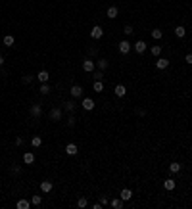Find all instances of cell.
<instances>
[{"instance_id": "39", "label": "cell", "mask_w": 192, "mask_h": 209, "mask_svg": "<svg viewBox=\"0 0 192 209\" xmlns=\"http://www.w3.org/2000/svg\"><path fill=\"white\" fill-rule=\"evenodd\" d=\"M98 54V48H89V56H96Z\"/></svg>"}, {"instance_id": "7", "label": "cell", "mask_w": 192, "mask_h": 209, "mask_svg": "<svg viewBox=\"0 0 192 209\" xmlns=\"http://www.w3.org/2000/svg\"><path fill=\"white\" fill-rule=\"evenodd\" d=\"M83 69H85L87 73H90V71H94V69H96V64H94V60H90V58H87L85 61H83Z\"/></svg>"}, {"instance_id": "2", "label": "cell", "mask_w": 192, "mask_h": 209, "mask_svg": "<svg viewBox=\"0 0 192 209\" xmlns=\"http://www.w3.org/2000/svg\"><path fill=\"white\" fill-rule=\"evenodd\" d=\"M117 50L121 52V54H129V52L133 50V44H131V42H129V40L125 39V40H121V42L117 44Z\"/></svg>"}, {"instance_id": "4", "label": "cell", "mask_w": 192, "mask_h": 209, "mask_svg": "<svg viewBox=\"0 0 192 209\" xmlns=\"http://www.w3.org/2000/svg\"><path fill=\"white\" fill-rule=\"evenodd\" d=\"M146 48H148V44L144 42L142 39H140V40H137V42L133 44V50L137 52V54H144V52H146Z\"/></svg>"}, {"instance_id": "24", "label": "cell", "mask_w": 192, "mask_h": 209, "mask_svg": "<svg viewBox=\"0 0 192 209\" xmlns=\"http://www.w3.org/2000/svg\"><path fill=\"white\" fill-rule=\"evenodd\" d=\"M175 35H177L179 39H183V36L186 35V29L183 27V25H177V27H175Z\"/></svg>"}, {"instance_id": "25", "label": "cell", "mask_w": 192, "mask_h": 209, "mask_svg": "<svg viewBox=\"0 0 192 209\" xmlns=\"http://www.w3.org/2000/svg\"><path fill=\"white\" fill-rule=\"evenodd\" d=\"M92 90H94V92H102L104 90V83L102 81H94V83H92Z\"/></svg>"}, {"instance_id": "17", "label": "cell", "mask_w": 192, "mask_h": 209, "mask_svg": "<svg viewBox=\"0 0 192 209\" xmlns=\"http://www.w3.org/2000/svg\"><path fill=\"white\" fill-rule=\"evenodd\" d=\"M33 203H31V200H19L17 203H15V207L17 209H29Z\"/></svg>"}, {"instance_id": "9", "label": "cell", "mask_w": 192, "mask_h": 209, "mask_svg": "<svg viewBox=\"0 0 192 209\" xmlns=\"http://www.w3.org/2000/svg\"><path fill=\"white\" fill-rule=\"evenodd\" d=\"M65 154H67V155H71V158H73V155H77V154H79V148H77V144H67V146H65Z\"/></svg>"}, {"instance_id": "16", "label": "cell", "mask_w": 192, "mask_h": 209, "mask_svg": "<svg viewBox=\"0 0 192 209\" xmlns=\"http://www.w3.org/2000/svg\"><path fill=\"white\" fill-rule=\"evenodd\" d=\"M23 163H25V165H33V163H35V154H31V151L23 154Z\"/></svg>"}, {"instance_id": "23", "label": "cell", "mask_w": 192, "mask_h": 209, "mask_svg": "<svg viewBox=\"0 0 192 209\" xmlns=\"http://www.w3.org/2000/svg\"><path fill=\"white\" fill-rule=\"evenodd\" d=\"M31 146H33V148H40V146H42V138L40 136H33L31 138Z\"/></svg>"}, {"instance_id": "13", "label": "cell", "mask_w": 192, "mask_h": 209, "mask_svg": "<svg viewBox=\"0 0 192 209\" xmlns=\"http://www.w3.org/2000/svg\"><path fill=\"white\" fill-rule=\"evenodd\" d=\"M156 67H158V69H167V67H169V60L167 58H158Z\"/></svg>"}, {"instance_id": "36", "label": "cell", "mask_w": 192, "mask_h": 209, "mask_svg": "<svg viewBox=\"0 0 192 209\" xmlns=\"http://www.w3.org/2000/svg\"><path fill=\"white\" fill-rule=\"evenodd\" d=\"M31 81H33V75H25V77H23V83H25V85H29Z\"/></svg>"}, {"instance_id": "37", "label": "cell", "mask_w": 192, "mask_h": 209, "mask_svg": "<svg viewBox=\"0 0 192 209\" xmlns=\"http://www.w3.org/2000/svg\"><path fill=\"white\" fill-rule=\"evenodd\" d=\"M100 203H102V205H108V203H110V200H108L106 196H100Z\"/></svg>"}, {"instance_id": "18", "label": "cell", "mask_w": 192, "mask_h": 209, "mask_svg": "<svg viewBox=\"0 0 192 209\" xmlns=\"http://www.w3.org/2000/svg\"><path fill=\"white\" fill-rule=\"evenodd\" d=\"M96 67H98V69H102V71H104V69H108V67H110V61H108L106 58H100V60L96 61Z\"/></svg>"}, {"instance_id": "26", "label": "cell", "mask_w": 192, "mask_h": 209, "mask_svg": "<svg viewBox=\"0 0 192 209\" xmlns=\"http://www.w3.org/2000/svg\"><path fill=\"white\" fill-rule=\"evenodd\" d=\"M39 92H40V94H50V85H48V83H40Z\"/></svg>"}, {"instance_id": "10", "label": "cell", "mask_w": 192, "mask_h": 209, "mask_svg": "<svg viewBox=\"0 0 192 209\" xmlns=\"http://www.w3.org/2000/svg\"><path fill=\"white\" fill-rule=\"evenodd\" d=\"M113 94H115L117 98H123L127 94V88H125V85H117L115 88H113Z\"/></svg>"}, {"instance_id": "42", "label": "cell", "mask_w": 192, "mask_h": 209, "mask_svg": "<svg viewBox=\"0 0 192 209\" xmlns=\"http://www.w3.org/2000/svg\"><path fill=\"white\" fill-rule=\"evenodd\" d=\"M15 146H23V138H15Z\"/></svg>"}, {"instance_id": "20", "label": "cell", "mask_w": 192, "mask_h": 209, "mask_svg": "<svg viewBox=\"0 0 192 209\" xmlns=\"http://www.w3.org/2000/svg\"><path fill=\"white\" fill-rule=\"evenodd\" d=\"M75 108H77V106H75V102H73V100H67V102H65V106H64V109H65L67 113H73V111H75Z\"/></svg>"}, {"instance_id": "41", "label": "cell", "mask_w": 192, "mask_h": 209, "mask_svg": "<svg viewBox=\"0 0 192 209\" xmlns=\"http://www.w3.org/2000/svg\"><path fill=\"white\" fill-rule=\"evenodd\" d=\"M137 115H140V117H144V115H146V109H137Z\"/></svg>"}, {"instance_id": "40", "label": "cell", "mask_w": 192, "mask_h": 209, "mask_svg": "<svg viewBox=\"0 0 192 209\" xmlns=\"http://www.w3.org/2000/svg\"><path fill=\"white\" fill-rule=\"evenodd\" d=\"M104 205H102V203L100 201H96V203H92V209H102Z\"/></svg>"}, {"instance_id": "12", "label": "cell", "mask_w": 192, "mask_h": 209, "mask_svg": "<svg viewBox=\"0 0 192 209\" xmlns=\"http://www.w3.org/2000/svg\"><path fill=\"white\" fill-rule=\"evenodd\" d=\"M119 198H121L123 201H129V200L133 198V190H129V188H123L121 194H119Z\"/></svg>"}, {"instance_id": "21", "label": "cell", "mask_w": 192, "mask_h": 209, "mask_svg": "<svg viewBox=\"0 0 192 209\" xmlns=\"http://www.w3.org/2000/svg\"><path fill=\"white\" fill-rule=\"evenodd\" d=\"M110 203H112V207H113V209H121L123 205H125V201H123L121 198H117V200H110Z\"/></svg>"}, {"instance_id": "19", "label": "cell", "mask_w": 192, "mask_h": 209, "mask_svg": "<svg viewBox=\"0 0 192 209\" xmlns=\"http://www.w3.org/2000/svg\"><path fill=\"white\" fill-rule=\"evenodd\" d=\"M181 169H183V167H181V163H179V161H173V163L169 165V171H171V173H173V175L181 173Z\"/></svg>"}, {"instance_id": "1", "label": "cell", "mask_w": 192, "mask_h": 209, "mask_svg": "<svg viewBox=\"0 0 192 209\" xmlns=\"http://www.w3.org/2000/svg\"><path fill=\"white\" fill-rule=\"evenodd\" d=\"M48 117H50L54 123H60L61 117H64V109H61V108H52L50 113H48Z\"/></svg>"}, {"instance_id": "3", "label": "cell", "mask_w": 192, "mask_h": 209, "mask_svg": "<svg viewBox=\"0 0 192 209\" xmlns=\"http://www.w3.org/2000/svg\"><path fill=\"white\" fill-rule=\"evenodd\" d=\"M29 115L35 117V119H39L40 115H42V108H40V104H33V106L29 108Z\"/></svg>"}, {"instance_id": "35", "label": "cell", "mask_w": 192, "mask_h": 209, "mask_svg": "<svg viewBox=\"0 0 192 209\" xmlns=\"http://www.w3.org/2000/svg\"><path fill=\"white\" fill-rule=\"evenodd\" d=\"M10 169H12V173H14V175H17L19 171H21V169H19V165H15V163H14L12 167H10Z\"/></svg>"}, {"instance_id": "29", "label": "cell", "mask_w": 192, "mask_h": 209, "mask_svg": "<svg viewBox=\"0 0 192 209\" xmlns=\"http://www.w3.org/2000/svg\"><path fill=\"white\" fill-rule=\"evenodd\" d=\"M14 42H15V40H14L12 35H6V36H4V46H14Z\"/></svg>"}, {"instance_id": "11", "label": "cell", "mask_w": 192, "mask_h": 209, "mask_svg": "<svg viewBox=\"0 0 192 209\" xmlns=\"http://www.w3.org/2000/svg\"><path fill=\"white\" fill-rule=\"evenodd\" d=\"M52 188H54V184H52L50 180H42V182H40V190H42L44 194H50Z\"/></svg>"}, {"instance_id": "33", "label": "cell", "mask_w": 192, "mask_h": 209, "mask_svg": "<svg viewBox=\"0 0 192 209\" xmlns=\"http://www.w3.org/2000/svg\"><path fill=\"white\" fill-rule=\"evenodd\" d=\"M65 125H67V127H75V117L69 115V117H67V121H65Z\"/></svg>"}, {"instance_id": "27", "label": "cell", "mask_w": 192, "mask_h": 209, "mask_svg": "<svg viewBox=\"0 0 192 209\" xmlns=\"http://www.w3.org/2000/svg\"><path fill=\"white\" fill-rule=\"evenodd\" d=\"M87 205H89V200H87V198H79V200H77V207L79 209H85Z\"/></svg>"}, {"instance_id": "32", "label": "cell", "mask_w": 192, "mask_h": 209, "mask_svg": "<svg viewBox=\"0 0 192 209\" xmlns=\"http://www.w3.org/2000/svg\"><path fill=\"white\" fill-rule=\"evenodd\" d=\"M123 33H125L127 36H129V35H133V33H134V29H133V25H125V27H123Z\"/></svg>"}, {"instance_id": "6", "label": "cell", "mask_w": 192, "mask_h": 209, "mask_svg": "<svg viewBox=\"0 0 192 209\" xmlns=\"http://www.w3.org/2000/svg\"><path fill=\"white\" fill-rule=\"evenodd\" d=\"M90 36H92V39H102V36H104V29L100 27V25H94V27H92L90 29Z\"/></svg>"}, {"instance_id": "5", "label": "cell", "mask_w": 192, "mask_h": 209, "mask_svg": "<svg viewBox=\"0 0 192 209\" xmlns=\"http://www.w3.org/2000/svg\"><path fill=\"white\" fill-rule=\"evenodd\" d=\"M81 108L85 109V111H92V109H94V100H92V98H83Z\"/></svg>"}, {"instance_id": "8", "label": "cell", "mask_w": 192, "mask_h": 209, "mask_svg": "<svg viewBox=\"0 0 192 209\" xmlns=\"http://www.w3.org/2000/svg\"><path fill=\"white\" fill-rule=\"evenodd\" d=\"M83 92H85V90H83V86H79V85H73V86L69 88V94H71L73 98H81Z\"/></svg>"}, {"instance_id": "15", "label": "cell", "mask_w": 192, "mask_h": 209, "mask_svg": "<svg viewBox=\"0 0 192 209\" xmlns=\"http://www.w3.org/2000/svg\"><path fill=\"white\" fill-rule=\"evenodd\" d=\"M106 15H108L110 19H115L117 15H119V10H117V6H110V8H108V12H106Z\"/></svg>"}, {"instance_id": "38", "label": "cell", "mask_w": 192, "mask_h": 209, "mask_svg": "<svg viewBox=\"0 0 192 209\" xmlns=\"http://www.w3.org/2000/svg\"><path fill=\"white\" fill-rule=\"evenodd\" d=\"M184 61H186L188 65H192V54H186V56H184Z\"/></svg>"}, {"instance_id": "31", "label": "cell", "mask_w": 192, "mask_h": 209, "mask_svg": "<svg viewBox=\"0 0 192 209\" xmlns=\"http://www.w3.org/2000/svg\"><path fill=\"white\" fill-rule=\"evenodd\" d=\"M31 203H33V205H40V203H42V198H40V196H37V194H35L33 198H31Z\"/></svg>"}, {"instance_id": "28", "label": "cell", "mask_w": 192, "mask_h": 209, "mask_svg": "<svg viewBox=\"0 0 192 209\" xmlns=\"http://www.w3.org/2000/svg\"><path fill=\"white\" fill-rule=\"evenodd\" d=\"M162 36H163V31H162V29H154V31H152V39L159 40V39H162Z\"/></svg>"}, {"instance_id": "30", "label": "cell", "mask_w": 192, "mask_h": 209, "mask_svg": "<svg viewBox=\"0 0 192 209\" xmlns=\"http://www.w3.org/2000/svg\"><path fill=\"white\" fill-rule=\"evenodd\" d=\"M150 52H152V56L159 58V54H162V46H152V48H150Z\"/></svg>"}, {"instance_id": "14", "label": "cell", "mask_w": 192, "mask_h": 209, "mask_svg": "<svg viewBox=\"0 0 192 209\" xmlns=\"http://www.w3.org/2000/svg\"><path fill=\"white\" fill-rule=\"evenodd\" d=\"M37 79L40 81V83H48L50 81V73L46 71V69H42V71H39V75H37Z\"/></svg>"}, {"instance_id": "22", "label": "cell", "mask_w": 192, "mask_h": 209, "mask_svg": "<svg viewBox=\"0 0 192 209\" xmlns=\"http://www.w3.org/2000/svg\"><path fill=\"white\" fill-rule=\"evenodd\" d=\"M175 186H177V182H175L173 179H167V180L163 182V188H165V190H175Z\"/></svg>"}, {"instance_id": "43", "label": "cell", "mask_w": 192, "mask_h": 209, "mask_svg": "<svg viewBox=\"0 0 192 209\" xmlns=\"http://www.w3.org/2000/svg\"><path fill=\"white\" fill-rule=\"evenodd\" d=\"M0 65H4V58H2V56H0Z\"/></svg>"}, {"instance_id": "34", "label": "cell", "mask_w": 192, "mask_h": 209, "mask_svg": "<svg viewBox=\"0 0 192 209\" xmlns=\"http://www.w3.org/2000/svg\"><path fill=\"white\" fill-rule=\"evenodd\" d=\"M94 77H96L94 81H102V79H104V71H102V69H98V71L94 73Z\"/></svg>"}]
</instances>
